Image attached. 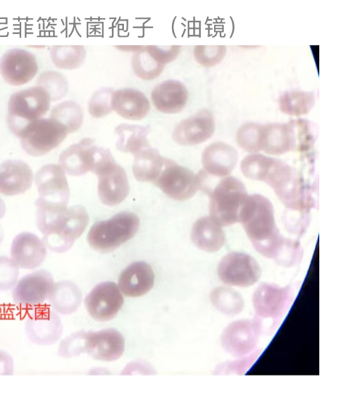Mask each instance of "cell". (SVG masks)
I'll use <instances>...</instances> for the list:
<instances>
[{"label": "cell", "mask_w": 352, "mask_h": 395, "mask_svg": "<svg viewBox=\"0 0 352 395\" xmlns=\"http://www.w3.org/2000/svg\"><path fill=\"white\" fill-rule=\"evenodd\" d=\"M3 235H4L3 230L2 227L0 226V244H1V242L3 241Z\"/></svg>", "instance_id": "obj_48"}, {"label": "cell", "mask_w": 352, "mask_h": 395, "mask_svg": "<svg viewBox=\"0 0 352 395\" xmlns=\"http://www.w3.org/2000/svg\"><path fill=\"white\" fill-rule=\"evenodd\" d=\"M76 333L79 353L86 352L95 359L113 361L121 357L124 352V339L115 329Z\"/></svg>", "instance_id": "obj_11"}, {"label": "cell", "mask_w": 352, "mask_h": 395, "mask_svg": "<svg viewBox=\"0 0 352 395\" xmlns=\"http://www.w3.org/2000/svg\"><path fill=\"white\" fill-rule=\"evenodd\" d=\"M133 156V173L135 179L140 182H155L163 169L166 158L151 145Z\"/></svg>", "instance_id": "obj_28"}, {"label": "cell", "mask_w": 352, "mask_h": 395, "mask_svg": "<svg viewBox=\"0 0 352 395\" xmlns=\"http://www.w3.org/2000/svg\"><path fill=\"white\" fill-rule=\"evenodd\" d=\"M154 183L166 195L177 200L191 198L200 187L198 175L167 158Z\"/></svg>", "instance_id": "obj_10"}, {"label": "cell", "mask_w": 352, "mask_h": 395, "mask_svg": "<svg viewBox=\"0 0 352 395\" xmlns=\"http://www.w3.org/2000/svg\"><path fill=\"white\" fill-rule=\"evenodd\" d=\"M111 104L120 116L132 120L144 118L151 109L149 100L140 91L123 88L113 92Z\"/></svg>", "instance_id": "obj_26"}, {"label": "cell", "mask_w": 352, "mask_h": 395, "mask_svg": "<svg viewBox=\"0 0 352 395\" xmlns=\"http://www.w3.org/2000/svg\"><path fill=\"white\" fill-rule=\"evenodd\" d=\"M217 273L223 283L245 288L258 280L261 270L254 257L243 253L233 252L225 255L220 261Z\"/></svg>", "instance_id": "obj_12"}, {"label": "cell", "mask_w": 352, "mask_h": 395, "mask_svg": "<svg viewBox=\"0 0 352 395\" xmlns=\"http://www.w3.org/2000/svg\"><path fill=\"white\" fill-rule=\"evenodd\" d=\"M6 207L4 202L0 198V219L5 215Z\"/></svg>", "instance_id": "obj_47"}, {"label": "cell", "mask_w": 352, "mask_h": 395, "mask_svg": "<svg viewBox=\"0 0 352 395\" xmlns=\"http://www.w3.org/2000/svg\"><path fill=\"white\" fill-rule=\"evenodd\" d=\"M263 182L274 189L280 201L290 210L304 211L313 206L310 189L298 172L281 160H274Z\"/></svg>", "instance_id": "obj_3"}, {"label": "cell", "mask_w": 352, "mask_h": 395, "mask_svg": "<svg viewBox=\"0 0 352 395\" xmlns=\"http://www.w3.org/2000/svg\"><path fill=\"white\" fill-rule=\"evenodd\" d=\"M54 284V278L49 271L36 270L17 281L12 290V299L23 307L40 306L48 299Z\"/></svg>", "instance_id": "obj_14"}, {"label": "cell", "mask_w": 352, "mask_h": 395, "mask_svg": "<svg viewBox=\"0 0 352 395\" xmlns=\"http://www.w3.org/2000/svg\"><path fill=\"white\" fill-rule=\"evenodd\" d=\"M36 225L43 234L42 240L50 250L65 253L86 228L89 217L80 206L52 203L38 198L36 201Z\"/></svg>", "instance_id": "obj_1"}, {"label": "cell", "mask_w": 352, "mask_h": 395, "mask_svg": "<svg viewBox=\"0 0 352 395\" xmlns=\"http://www.w3.org/2000/svg\"><path fill=\"white\" fill-rule=\"evenodd\" d=\"M262 350L258 349L246 356H239L238 359L226 361L217 367L218 374H244L259 357Z\"/></svg>", "instance_id": "obj_41"}, {"label": "cell", "mask_w": 352, "mask_h": 395, "mask_svg": "<svg viewBox=\"0 0 352 395\" xmlns=\"http://www.w3.org/2000/svg\"><path fill=\"white\" fill-rule=\"evenodd\" d=\"M262 125L256 122H247L238 129L236 140L245 151L256 153L261 151V138Z\"/></svg>", "instance_id": "obj_38"}, {"label": "cell", "mask_w": 352, "mask_h": 395, "mask_svg": "<svg viewBox=\"0 0 352 395\" xmlns=\"http://www.w3.org/2000/svg\"><path fill=\"white\" fill-rule=\"evenodd\" d=\"M315 100L314 94L311 92L291 90L280 96L278 107L283 114L300 116L311 111Z\"/></svg>", "instance_id": "obj_32"}, {"label": "cell", "mask_w": 352, "mask_h": 395, "mask_svg": "<svg viewBox=\"0 0 352 395\" xmlns=\"http://www.w3.org/2000/svg\"><path fill=\"white\" fill-rule=\"evenodd\" d=\"M302 252L301 246L298 242L285 238L283 244L274 260L281 266H292L299 262Z\"/></svg>", "instance_id": "obj_44"}, {"label": "cell", "mask_w": 352, "mask_h": 395, "mask_svg": "<svg viewBox=\"0 0 352 395\" xmlns=\"http://www.w3.org/2000/svg\"><path fill=\"white\" fill-rule=\"evenodd\" d=\"M210 299L215 308L227 315H235L241 312L244 301L241 295L235 290L221 286L211 293Z\"/></svg>", "instance_id": "obj_35"}, {"label": "cell", "mask_w": 352, "mask_h": 395, "mask_svg": "<svg viewBox=\"0 0 352 395\" xmlns=\"http://www.w3.org/2000/svg\"><path fill=\"white\" fill-rule=\"evenodd\" d=\"M35 182L40 198L52 203L67 204L69 190L60 166L55 164L43 166L36 172Z\"/></svg>", "instance_id": "obj_19"}, {"label": "cell", "mask_w": 352, "mask_h": 395, "mask_svg": "<svg viewBox=\"0 0 352 395\" xmlns=\"http://www.w3.org/2000/svg\"><path fill=\"white\" fill-rule=\"evenodd\" d=\"M154 280L155 275L152 268L144 261H136L122 272L118 286L126 296L138 297L151 290Z\"/></svg>", "instance_id": "obj_25"}, {"label": "cell", "mask_w": 352, "mask_h": 395, "mask_svg": "<svg viewBox=\"0 0 352 395\" xmlns=\"http://www.w3.org/2000/svg\"><path fill=\"white\" fill-rule=\"evenodd\" d=\"M261 149L267 154L274 156L292 151V140L287 123L262 125Z\"/></svg>", "instance_id": "obj_29"}, {"label": "cell", "mask_w": 352, "mask_h": 395, "mask_svg": "<svg viewBox=\"0 0 352 395\" xmlns=\"http://www.w3.org/2000/svg\"><path fill=\"white\" fill-rule=\"evenodd\" d=\"M97 175L98 196L104 204L115 206L126 198L129 192L128 178L124 169L115 161L105 166Z\"/></svg>", "instance_id": "obj_20"}, {"label": "cell", "mask_w": 352, "mask_h": 395, "mask_svg": "<svg viewBox=\"0 0 352 395\" xmlns=\"http://www.w3.org/2000/svg\"><path fill=\"white\" fill-rule=\"evenodd\" d=\"M51 98L41 87H33L13 94L8 101V124L19 138L24 129L45 115L50 109Z\"/></svg>", "instance_id": "obj_4"}, {"label": "cell", "mask_w": 352, "mask_h": 395, "mask_svg": "<svg viewBox=\"0 0 352 395\" xmlns=\"http://www.w3.org/2000/svg\"><path fill=\"white\" fill-rule=\"evenodd\" d=\"M11 259L19 268L34 269L40 266L47 255V248L41 239L30 232H22L13 239Z\"/></svg>", "instance_id": "obj_21"}, {"label": "cell", "mask_w": 352, "mask_h": 395, "mask_svg": "<svg viewBox=\"0 0 352 395\" xmlns=\"http://www.w3.org/2000/svg\"><path fill=\"white\" fill-rule=\"evenodd\" d=\"M215 129L212 114L201 109L182 120L174 129L173 138L182 145H195L208 140Z\"/></svg>", "instance_id": "obj_18"}, {"label": "cell", "mask_w": 352, "mask_h": 395, "mask_svg": "<svg viewBox=\"0 0 352 395\" xmlns=\"http://www.w3.org/2000/svg\"><path fill=\"white\" fill-rule=\"evenodd\" d=\"M113 90L100 88L94 93L88 103V111L94 118H102L113 111L111 100Z\"/></svg>", "instance_id": "obj_40"}, {"label": "cell", "mask_w": 352, "mask_h": 395, "mask_svg": "<svg viewBox=\"0 0 352 395\" xmlns=\"http://www.w3.org/2000/svg\"><path fill=\"white\" fill-rule=\"evenodd\" d=\"M294 299V293L290 287L262 284L252 296L256 317L261 321L270 320L276 329L280 319L289 310Z\"/></svg>", "instance_id": "obj_9"}, {"label": "cell", "mask_w": 352, "mask_h": 395, "mask_svg": "<svg viewBox=\"0 0 352 395\" xmlns=\"http://www.w3.org/2000/svg\"><path fill=\"white\" fill-rule=\"evenodd\" d=\"M38 64L35 56L23 49H12L0 60V72L3 79L12 85H22L36 74Z\"/></svg>", "instance_id": "obj_17"}, {"label": "cell", "mask_w": 352, "mask_h": 395, "mask_svg": "<svg viewBox=\"0 0 352 395\" xmlns=\"http://www.w3.org/2000/svg\"><path fill=\"white\" fill-rule=\"evenodd\" d=\"M80 299V294L77 286L69 281L54 283L47 299L52 309L63 314L73 312Z\"/></svg>", "instance_id": "obj_31"}, {"label": "cell", "mask_w": 352, "mask_h": 395, "mask_svg": "<svg viewBox=\"0 0 352 395\" xmlns=\"http://www.w3.org/2000/svg\"><path fill=\"white\" fill-rule=\"evenodd\" d=\"M226 47L224 45H197L193 50L196 61L204 67H212L224 58Z\"/></svg>", "instance_id": "obj_42"}, {"label": "cell", "mask_w": 352, "mask_h": 395, "mask_svg": "<svg viewBox=\"0 0 352 395\" xmlns=\"http://www.w3.org/2000/svg\"><path fill=\"white\" fill-rule=\"evenodd\" d=\"M50 118L63 124L69 134L80 127L83 120V112L78 103L65 101L53 107Z\"/></svg>", "instance_id": "obj_37"}, {"label": "cell", "mask_w": 352, "mask_h": 395, "mask_svg": "<svg viewBox=\"0 0 352 395\" xmlns=\"http://www.w3.org/2000/svg\"><path fill=\"white\" fill-rule=\"evenodd\" d=\"M19 267L11 259L0 256V291L13 288L18 281Z\"/></svg>", "instance_id": "obj_43"}, {"label": "cell", "mask_w": 352, "mask_h": 395, "mask_svg": "<svg viewBox=\"0 0 352 395\" xmlns=\"http://www.w3.org/2000/svg\"><path fill=\"white\" fill-rule=\"evenodd\" d=\"M14 374V360L8 352L0 350V375L10 376Z\"/></svg>", "instance_id": "obj_46"}, {"label": "cell", "mask_w": 352, "mask_h": 395, "mask_svg": "<svg viewBox=\"0 0 352 395\" xmlns=\"http://www.w3.org/2000/svg\"><path fill=\"white\" fill-rule=\"evenodd\" d=\"M150 129L147 126L123 123L116 127V148L120 151L133 155L150 146L147 136Z\"/></svg>", "instance_id": "obj_30"}, {"label": "cell", "mask_w": 352, "mask_h": 395, "mask_svg": "<svg viewBox=\"0 0 352 395\" xmlns=\"http://www.w3.org/2000/svg\"><path fill=\"white\" fill-rule=\"evenodd\" d=\"M30 166L19 160H6L0 164V193L15 195L25 193L33 182Z\"/></svg>", "instance_id": "obj_22"}, {"label": "cell", "mask_w": 352, "mask_h": 395, "mask_svg": "<svg viewBox=\"0 0 352 395\" xmlns=\"http://www.w3.org/2000/svg\"><path fill=\"white\" fill-rule=\"evenodd\" d=\"M58 161L68 174L78 176L89 171L97 174L114 158L108 149L96 145L92 138H85L62 151Z\"/></svg>", "instance_id": "obj_6"}, {"label": "cell", "mask_w": 352, "mask_h": 395, "mask_svg": "<svg viewBox=\"0 0 352 395\" xmlns=\"http://www.w3.org/2000/svg\"><path fill=\"white\" fill-rule=\"evenodd\" d=\"M145 47L146 51L155 60L163 65L170 63L176 59L180 51V47L178 45H147L145 46Z\"/></svg>", "instance_id": "obj_45"}, {"label": "cell", "mask_w": 352, "mask_h": 395, "mask_svg": "<svg viewBox=\"0 0 352 395\" xmlns=\"http://www.w3.org/2000/svg\"><path fill=\"white\" fill-rule=\"evenodd\" d=\"M25 332L32 343L39 345H50L60 339L63 325L54 310L47 307H39L26 319Z\"/></svg>", "instance_id": "obj_16"}, {"label": "cell", "mask_w": 352, "mask_h": 395, "mask_svg": "<svg viewBox=\"0 0 352 395\" xmlns=\"http://www.w3.org/2000/svg\"><path fill=\"white\" fill-rule=\"evenodd\" d=\"M86 56L82 45H56L51 50V58L54 65L64 70H74L80 67Z\"/></svg>", "instance_id": "obj_36"}, {"label": "cell", "mask_w": 352, "mask_h": 395, "mask_svg": "<svg viewBox=\"0 0 352 395\" xmlns=\"http://www.w3.org/2000/svg\"><path fill=\"white\" fill-rule=\"evenodd\" d=\"M188 98L186 86L177 80H167L157 85L151 92L155 107L164 114H177L185 107Z\"/></svg>", "instance_id": "obj_24"}, {"label": "cell", "mask_w": 352, "mask_h": 395, "mask_svg": "<svg viewBox=\"0 0 352 395\" xmlns=\"http://www.w3.org/2000/svg\"><path fill=\"white\" fill-rule=\"evenodd\" d=\"M237 160L236 150L232 146L222 142L209 145L201 156L205 172L214 177L228 175L234 169Z\"/></svg>", "instance_id": "obj_23"}, {"label": "cell", "mask_w": 352, "mask_h": 395, "mask_svg": "<svg viewBox=\"0 0 352 395\" xmlns=\"http://www.w3.org/2000/svg\"><path fill=\"white\" fill-rule=\"evenodd\" d=\"M131 67L140 78L150 81L157 78L163 72L164 65L155 60L146 51L145 46H135Z\"/></svg>", "instance_id": "obj_34"}, {"label": "cell", "mask_w": 352, "mask_h": 395, "mask_svg": "<svg viewBox=\"0 0 352 395\" xmlns=\"http://www.w3.org/2000/svg\"><path fill=\"white\" fill-rule=\"evenodd\" d=\"M245 185L236 178L221 180L210 193V217L220 226L239 222L241 209L248 197Z\"/></svg>", "instance_id": "obj_7"}, {"label": "cell", "mask_w": 352, "mask_h": 395, "mask_svg": "<svg viewBox=\"0 0 352 395\" xmlns=\"http://www.w3.org/2000/svg\"><path fill=\"white\" fill-rule=\"evenodd\" d=\"M68 134L67 128L52 118H40L28 125L19 138L23 150L30 156H41L58 147Z\"/></svg>", "instance_id": "obj_8"}, {"label": "cell", "mask_w": 352, "mask_h": 395, "mask_svg": "<svg viewBox=\"0 0 352 395\" xmlns=\"http://www.w3.org/2000/svg\"><path fill=\"white\" fill-rule=\"evenodd\" d=\"M124 303L116 284L102 282L96 286L85 299L89 315L95 320L107 321L113 319Z\"/></svg>", "instance_id": "obj_15"}, {"label": "cell", "mask_w": 352, "mask_h": 395, "mask_svg": "<svg viewBox=\"0 0 352 395\" xmlns=\"http://www.w3.org/2000/svg\"><path fill=\"white\" fill-rule=\"evenodd\" d=\"M191 239L199 249L214 253L221 248L225 242V234L220 226L210 216L203 217L193 224Z\"/></svg>", "instance_id": "obj_27"}, {"label": "cell", "mask_w": 352, "mask_h": 395, "mask_svg": "<svg viewBox=\"0 0 352 395\" xmlns=\"http://www.w3.org/2000/svg\"><path fill=\"white\" fill-rule=\"evenodd\" d=\"M261 334V324L256 317L252 319L236 321L223 330L221 345L230 354L243 356L253 352Z\"/></svg>", "instance_id": "obj_13"}, {"label": "cell", "mask_w": 352, "mask_h": 395, "mask_svg": "<svg viewBox=\"0 0 352 395\" xmlns=\"http://www.w3.org/2000/svg\"><path fill=\"white\" fill-rule=\"evenodd\" d=\"M139 217L131 212H120L111 218L94 224L87 234V242L94 250L110 253L131 239L138 232Z\"/></svg>", "instance_id": "obj_5"}, {"label": "cell", "mask_w": 352, "mask_h": 395, "mask_svg": "<svg viewBox=\"0 0 352 395\" xmlns=\"http://www.w3.org/2000/svg\"><path fill=\"white\" fill-rule=\"evenodd\" d=\"M37 84L47 92L52 100L60 99L65 96L68 89L66 78L60 73L54 71L43 73L38 78Z\"/></svg>", "instance_id": "obj_39"}, {"label": "cell", "mask_w": 352, "mask_h": 395, "mask_svg": "<svg viewBox=\"0 0 352 395\" xmlns=\"http://www.w3.org/2000/svg\"><path fill=\"white\" fill-rule=\"evenodd\" d=\"M291 140L292 151L305 152L314 145L317 138L318 129L310 120L299 118L287 122Z\"/></svg>", "instance_id": "obj_33"}, {"label": "cell", "mask_w": 352, "mask_h": 395, "mask_svg": "<svg viewBox=\"0 0 352 395\" xmlns=\"http://www.w3.org/2000/svg\"><path fill=\"white\" fill-rule=\"evenodd\" d=\"M239 222L256 251L275 259L285 238L276 225L271 202L261 195H248L241 209Z\"/></svg>", "instance_id": "obj_2"}]
</instances>
